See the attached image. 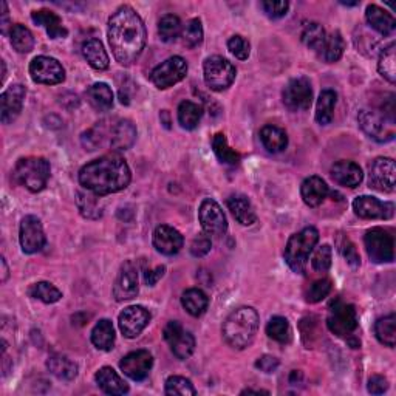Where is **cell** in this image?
<instances>
[{
    "mask_svg": "<svg viewBox=\"0 0 396 396\" xmlns=\"http://www.w3.org/2000/svg\"><path fill=\"white\" fill-rule=\"evenodd\" d=\"M109 44L121 65H132L141 56L146 45V27L132 6L118 8L109 19Z\"/></svg>",
    "mask_w": 396,
    "mask_h": 396,
    "instance_id": "cell-1",
    "label": "cell"
},
{
    "mask_svg": "<svg viewBox=\"0 0 396 396\" xmlns=\"http://www.w3.org/2000/svg\"><path fill=\"white\" fill-rule=\"evenodd\" d=\"M130 180L129 164L117 153L104 155L79 172V183L96 197L120 192L129 186Z\"/></svg>",
    "mask_w": 396,
    "mask_h": 396,
    "instance_id": "cell-2",
    "label": "cell"
},
{
    "mask_svg": "<svg viewBox=\"0 0 396 396\" xmlns=\"http://www.w3.org/2000/svg\"><path fill=\"white\" fill-rule=\"evenodd\" d=\"M259 330V315L251 307H240L234 310L223 324V337L229 346L243 350L254 341Z\"/></svg>",
    "mask_w": 396,
    "mask_h": 396,
    "instance_id": "cell-3",
    "label": "cell"
},
{
    "mask_svg": "<svg viewBox=\"0 0 396 396\" xmlns=\"http://www.w3.org/2000/svg\"><path fill=\"white\" fill-rule=\"evenodd\" d=\"M50 163L42 156H28L18 161L13 172L14 180L30 192H40L50 178Z\"/></svg>",
    "mask_w": 396,
    "mask_h": 396,
    "instance_id": "cell-4",
    "label": "cell"
},
{
    "mask_svg": "<svg viewBox=\"0 0 396 396\" xmlns=\"http://www.w3.org/2000/svg\"><path fill=\"white\" fill-rule=\"evenodd\" d=\"M319 240V233L316 228H305L299 233L291 235L290 240L285 248V260L294 272H302L307 268L308 257L311 251L315 250V246Z\"/></svg>",
    "mask_w": 396,
    "mask_h": 396,
    "instance_id": "cell-5",
    "label": "cell"
},
{
    "mask_svg": "<svg viewBox=\"0 0 396 396\" xmlns=\"http://www.w3.org/2000/svg\"><path fill=\"white\" fill-rule=\"evenodd\" d=\"M328 330L339 337L351 336L358 328V313L351 303L336 301L332 303L327 318Z\"/></svg>",
    "mask_w": 396,
    "mask_h": 396,
    "instance_id": "cell-6",
    "label": "cell"
},
{
    "mask_svg": "<svg viewBox=\"0 0 396 396\" xmlns=\"http://www.w3.org/2000/svg\"><path fill=\"white\" fill-rule=\"evenodd\" d=\"M204 81L214 92H223L231 87L235 79V69L228 59L221 56H211L204 61Z\"/></svg>",
    "mask_w": 396,
    "mask_h": 396,
    "instance_id": "cell-7",
    "label": "cell"
},
{
    "mask_svg": "<svg viewBox=\"0 0 396 396\" xmlns=\"http://www.w3.org/2000/svg\"><path fill=\"white\" fill-rule=\"evenodd\" d=\"M368 257L375 263H389L395 257V240L389 231L381 228L370 229L364 237Z\"/></svg>",
    "mask_w": 396,
    "mask_h": 396,
    "instance_id": "cell-8",
    "label": "cell"
},
{
    "mask_svg": "<svg viewBox=\"0 0 396 396\" xmlns=\"http://www.w3.org/2000/svg\"><path fill=\"white\" fill-rule=\"evenodd\" d=\"M187 74V62L181 56H172L151 73V81L160 90H166L183 81Z\"/></svg>",
    "mask_w": 396,
    "mask_h": 396,
    "instance_id": "cell-9",
    "label": "cell"
},
{
    "mask_svg": "<svg viewBox=\"0 0 396 396\" xmlns=\"http://www.w3.org/2000/svg\"><path fill=\"white\" fill-rule=\"evenodd\" d=\"M358 122L361 129L364 130L371 139H375V141H390L395 136V121L384 117L383 113H378L373 110H362L358 115Z\"/></svg>",
    "mask_w": 396,
    "mask_h": 396,
    "instance_id": "cell-10",
    "label": "cell"
},
{
    "mask_svg": "<svg viewBox=\"0 0 396 396\" xmlns=\"http://www.w3.org/2000/svg\"><path fill=\"white\" fill-rule=\"evenodd\" d=\"M30 74L31 79L37 82V84H47L54 86L61 84L65 79V70L59 61H56L54 57L48 56H37L30 64Z\"/></svg>",
    "mask_w": 396,
    "mask_h": 396,
    "instance_id": "cell-11",
    "label": "cell"
},
{
    "mask_svg": "<svg viewBox=\"0 0 396 396\" xmlns=\"http://www.w3.org/2000/svg\"><path fill=\"white\" fill-rule=\"evenodd\" d=\"M164 339L169 344L172 353L181 361H186L192 356L195 350V339L194 336L186 332V330L180 325V322L170 320L169 324L164 327Z\"/></svg>",
    "mask_w": 396,
    "mask_h": 396,
    "instance_id": "cell-12",
    "label": "cell"
},
{
    "mask_svg": "<svg viewBox=\"0 0 396 396\" xmlns=\"http://www.w3.org/2000/svg\"><path fill=\"white\" fill-rule=\"evenodd\" d=\"M198 219H200L202 228L208 235L220 237L226 233L228 229V220L225 212L220 208V204L212 200V198H206L200 204V211H198Z\"/></svg>",
    "mask_w": 396,
    "mask_h": 396,
    "instance_id": "cell-13",
    "label": "cell"
},
{
    "mask_svg": "<svg viewBox=\"0 0 396 396\" xmlns=\"http://www.w3.org/2000/svg\"><path fill=\"white\" fill-rule=\"evenodd\" d=\"M313 101L311 82L307 78H296L284 88V104L291 112L308 110Z\"/></svg>",
    "mask_w": 396,
    "mask_h": 396,
    "instance_id": "cell-14",
    "label": "cell"
},
{
    "mask_svg": "<svg viewBox=\"0 0 396 396\" xmlns=\"http://www.w3.org/2000/svg\"><path fill=\"white\" fill-rule=\"evenodd\" d=\"M370 186L381 192H393L396 186V166L392 158H376L370 164Z\"/></svg>",
    "mask_w": 396,
    "mask_h": 396,
    "instance_id": "cell-15",
    "label": "cell"
},
{
    "mask_svg": "<svg viewBox=\"0 0 396 396\" xmlns=\"http://www.w3.org/2000/svg\"><path fill=\"white\" fill-rule=\"evenodd\" d=\"M19 240L25 254L39 252L45 246L44 228L37 217L27 216L22 220Z\"/></svg>",
    "mask_w": 396,
    "mask_h": 396,
    "instance_id": "cell-16",
    "label": "cell"
},
{
    "mask_svg": "<svg viewBox=\"0 0 396 396\" xmlns=\"http://www.w3.org/2000/svg\"><path fill=\"white\" fill-rule=\"evenodd\" d=\"M353 211L361 219L367 220H389L393 217L395 206L384 203L375 197L361 195L353 202Z\"/></svg>",
    "mask_w": 396,
    "mask_h": 396,
    "instance_id": "cell-17",
    "label": "cell"
},
{
    "mask_svg": "<svg viewBox=\"0 0 396 396\" xmlns=\"http://www.w3.org/2000/svg\"><path fill=\"white\" fill-rule=\"evenodd\" d=\"M148 322H151V313L141 305H134V307L126 308L118 318L121 333L129 339H134V337L141 334L143 330L148 325Z\"/></svg>",
    "mask_w": 396,
    "mask_h": 396,
    "instance_id": "cell-18",
    "label": "cell"
},
{
    "mask_svg": "<svg viewBox=\"0 0 396 396\" xmlns=\"http://www.w3.org/2000/svg\"><path fill=\"white\" fill-rule=\"evenodd\" d=\"M138 286V267L134 262H126L120 269L117 282L113 285V296L118 302L130 301L136 297Z\"/></svg>",
    "mask_w": 396,
    "mask_h": 396,
    "instance_id": "cell-19",
    "label": "cell"
},
{
    "mask_svg": "<svg viewBox=\"0 0 396 396\" xmlns=\"http://www.w3.org/2000/svg\"><path fill=\"white\" fill-rule=\"evenodd\" d=\"M152 366L153 358L147 350L132 351L126 354L120 362V367L124 371V375L134 379V381H143V379H146Z\"/></svg>",
    "mask_w": 396,
    "mask_h": 396,
    "instance_id": "cell-20",
    "label": "cell"
},
{
    "mask_svg": "<svg viewBox=\"0 0 396 396\" xmlns=\"http://www.w3.org/2000/svg\"><path fill=\"white\" fill-rule=\"evenodd\" d=\"M25 95H27V90H25L22 84H13L0 96V105H2L0 120H2L4 124H11L19 117L23 107Z\"/></svg>",
    "mask_w": 396,
    "mask_h": 396,
    "instance_id": "cell-21",
    "label": "cell"
},
{
    "mask_svg": "<svg viewBox=\"0 0 396 396\" xmlns=\"http://www.w3.org/2000/svg\"><path fill=\"white\" fill-rule=\"evenodd\" d=\"M183 235L175 228L161 225L153 233V246L155 250L164 255H173L180 252L183 248Z\"/></svg>",
    "mask_w": 396,
    "mask_h": 396,
    "instance_id": "cell-22",
    "label": "cell"
},
{
    "mask_svg": "<svg viewBox=\"0 0 396 396\" xmlns=\"http://www.w3.org/2000/svg\"><path fill=\"white\" fill-rule=\"evenodd\" d=\"M332 177L337 185L346 187H358L362 183L364 173L359 168V164L353 161H337L332 168Z\"/></svg>",
    "mask_w": 396,
    "mask_h": 396,
    "instance_id": "cell-23",
    "label": "cell"
},
{
    "mask_svg": "<svg viewBox=\"0 0 396 396\" xmlns=\"http://www.w3.org/2000/svg\"><path fill=\"white\" fill-rule=\"evenodd\" d=\"M228 208L234 219L243 226H251L257 221V214L250 198L242 194H234L228 198Z\"/></svg>",
    "mask_w": 396,
    "mask_h": 396,
    "instance_id": "cell-24",
    "label": "cell"
},
{
    "mask_svg": "<svg viewBox=\"0 0 396 396\" xmlns=\"http://www.w3.org/2000/svg\"><path fill=\"white\" fill-rule=\"evenodd\" d=\"M301 194L305 204L310 206V208H318V206L324 203L327 195L330 194V189L320 177H308L302 183Z\"/></svg>",
    "mask_w": 396,
    "mask_h": 396,
    "instance_id": "cell-25",
    "label": "cell"
},
{
    "mask_svg": "<svg viewBox=\"0 0 396 396\" xmlns=\"http://www.w3.org/2000/svg\"><path fill=\"white\" fill-rule=\"evenodd\" d=\"M96 384L99 385L104 393L107 395H126L129 392V385L122 381L121 376L115 371L112 367H103L98 370V373L95 375Z\"/></svg>",
    "mask_w": 396,
    "mask_h": 396,
    "instance_id": "cell-26",
    "label": "cell"
},
{
    "mask_svg": "<svg viewBox=\"0 0 396 396\" xmlns=\"http://www.w3.org/2000/svg\"><path fill=\"white\" fill-rule=\"evenodd\" d=\"M366 19L368 25L375 31H378L379 35L389 36L396 28V21L390 13H387L383 10L381 6L378 5H368L366 10Z\"/></svg>",
    "mask_w": 396,
    "mask_h": 396,
    "instance_id": "cell-27",
    "label": "cell"
},
{
    "mask_svg": "<svg viewBox=\"0 0 396 396\" xmlns=\"http://www.w3.org/2000/svg\"><path fill=\"white\" fill-rule=\"evenodd\" d=\"M82 54H84L86 61L88 62V65L92 69H95L98 71L109 69L110 59H109V54H107L101 40H98V39L86 40V42L82 44Z\"/></svg>",
    "mask_w": 396,
    "mask_h": 396,
    "instance_id": "cell-28",
    "label": "cell"
},
{
    "mask_svg": "<svg viewBox=\"0 0 396 396\" xmlns=\"http://www.w3.org/2000/svg\"><path fill=\"white\" fill-rule=\"evenodd\" d=\"M31 19L35 21L40 27H44L50 39H59V37H67L69 31L62 25V21L59 16L53 11L48 10H39L31 14Z\"/></svg>",
    "mask_w": 396,
    "mask_h": 396,
    "instance_id": "cell-29",
    "label": "cell"
},
{
    "mask_svg": "<svg viewBox=\"0 0 396 396\" xmlns=\"http://www.w3.org/2000/svg\"><path fill=\"white\" fill-rule=\"evenodd\" d=\"M136 139V129L134 122L129 120H121L117 126L112 129L110 146L117 151H127L134 146Z\"/></svg>",
    "mask_w": 396,
    "mask_h": 396,
    "instance_id": "cell-30",
    "label": "cell"
},
{
    "mask_svg": "<svg viewBox=\"0 0 396 396\" xmlns=\"http://www.w3.org/2000/svg\"><path fill=\"white\" fill-rule=\"evenodd\" d=\"M87 99L90 105L98 112H107L113 107V92L104 82H96L87 90Z\"/></svg>",
    "mask_w": 396,
    "mask_h": 396,
    "instance_id": "cell-31",
    "label": "cell"
},
{
    "mask_svg": "<svg viewBox=\"0 0 396 396\" xmlns=\"http://www.w3.org/2000/svg\"><path fill=\"white\" fill-rule=\"evenodd\" d=\"M47 367L56 378L62 379V381H71L78 375L76 362H73L67 356H62V354L50 356L47 361Z\"/></svg>",
    "mask_w": 396,
    "mask_h": 396,
    "instance_id": "cell-32",
    "label": "cell"
},
{
    "mask_svg": "<svg viewBox=\"0 0 396 396\" xmlns=\"http://www.w3.org/2000/svg\"><path fill=\"white\" fill-rule=\"evenodd\" d=\"M115 328L109 319L99 320L92 332V342L98 350L110 351L115 345Z\"/></svg>",
    "mask_w": 396,
    "mask_h": 396,
    "instance_id": "cell-33",
    "label": "cell"
},
{
    "mask_svg": "<svg viewBox=\"0 0 396 396\" xmlns=\"http://www.w3.org/2000/svg\"><path fill=\"white\" fill-rule=\"evenodd\" d=\"M181 303H183V308L189 313V315L198 318L204 315V311L208 310L209 299L202 290L198 288H191L181 296Z\"/></svg>",
    "mask_w": 396,
    "mask_h": 396,
    "instance_id": "cell-34",
    "label": "cell"
},
{
    "mask_svg": "<svg viewBox=\"0 0 396 396\" xmlns=\"http://www.w3.org/2000/svg\"><path fill=\"white\" fill-rule=\"evenodd\" d=\"M260 139L262 144L271 153H279L286 148L288 146V136L285 130L279 129L276 126H265L260 130Z\"/></svg>",
    "mask_w": 396,
    "mask_h": 396,
    "instance_id": "cell-35",
    "label": "cell"
},
{
    "mask_svg": "<svg viewBox=\"0 0 396 396\" xmlns=\"http://www.w3.org/2000/svg\"><path fill=\"white\" fill-rule=\"evenodd\" d=\"M203 117L202 105L192 101H183L178 107V122L186 130H194Z\"/></svg>",
    "mask_w": 396,
    "mask_h": 396,
    "instance_id": "cell-36",
    "label": "cell"
},
{
    "mask_svg": "<svg viewBox=\"0 0 396 396\" xmlns=\"http://www.w3.org/2000/svg\"><path fill=\"white\" fill-rule=\"evenodd\" d=\"M345 50V42L339 31H334L332 35L327 36L325 44L322 47L319 56L328 64H334L342 57Z\"/></svg>",
    "mask_w": 396,
    "mask_h": 396,
    "instance_id": "cell-37",
    "label": "cell"
},
{
    "mask_svg": "<svg viewBox=\"0 0 396 396\" xmlns=\"http://www.w3.org/2000/svg\"><path fill=\"white\" fill-rule=\"evenodd\" d=\"M336 98L337 96L333 90H324V92L319 95L318 105H316V121L320 124V126H327V124L332 122Z\"/></svg>",
    "mask_w": 396,
    "mask_h": 396,
    "instance_id": "cell-38",
    "label": "cell"
},
{
    "mask_svg": "<svg viewBox=\"0 0 396 396\" xmlns=\"http://www.w3.org/2000/svg\"><path fill=\"white\" fill-rule=\"evenodd\" d=\"M267 334L271 337V339H274L276 342H280V344H290L293 339V330H291L290 322L280 316L272 318L268 322Z\"/></svg>",
    "mask_w": 396,
    "mask_h": 396,
    "instance_id": "cell-39",
    "label": "cell"
},
{
    "mask_svg": "<svg viewBox=\"0 0 396 396\" xmlns=\"http://www.w3.org/2000/svg\"><path fill=\"white\" fill-rule=\"evenodd\" d=\"M10 40H11V45L18 53H30L33 47H35V37H33L31 31L23 27V25L18 23L11 27L10 31Z\"/></svg>",
    "mask_w": 396,
    "mask_h": 396,
    "instance_id": "cell-40",
    "label": "cell"
},
{
    "mask_svg": "<svg viewBox=\"0 0 396 396\" xmlns=\"http://www.w3.org/2000/svg\"><path fill=\"white\" fill-rule=\"evenodd\" d=\"M375 333L378 341L393 349L396 344V318L395 315H389L385 318L378 319L375 324Z\"/></svg>",
    "mask_w": 396,
    "mask_h": 396,
    "instance_id": "cell-41",
    "label": "cell"
},
{
    "mask_svg": "<svg viewBox=\"0 0 396 396\" xmlns=\"http://www.w3.org/2000/svg\"><path fill=\"white\" fill-rule=\"evenodd\" d=\"M325 39H327V33L324 28H322V25L318 22H310L305 25L302 30L303 44L308 48L315 50L318 53H320L322 47H324Z\"/></svg>",
    "mask_w": 396,
    "mask_h": 396,
    "instance_id": "cell-42",
    "label": "cell"
},
{
    "mask_svg": "<svg viewBox=\"0 0 396 396\" xmlns=\"http://www.w3.org/2000/svg\"><path fill=\"white\" fill-rule=\"evenodd\" d=\"M212 148L221 163L231 164V166H235V164L240 163V158H242L240 153L229 147L228 139L223 134H217L212 138Z\"/></svg>",
    "mask_w": 396,
    "mask_h": 396,
    "instance_id": "cell-43",
    "label": "cell"
},
{
    "mask_svg": "<svg viewBox=\"0 0 396 396\" xmlns=\"http://www.w3.org/2000/svg\"><path fill=\"white\" fill-rule=\"evenodd\" d=\"M378 70L381 73V76L385 78L390 84L396 82V54H395V44L384 48V52L379 56Z\"/></svg>",
    "mask_w": 396,
    "mask_h": 396,
    "instance_id": "cell-44",
    "label": "cell"
},
{
    "mask_svg": "<svg viewBox=\"0 0 396 396\" xmlns=\"http://www.w3.org/2000/svg\"><path fill=\"white\" fill-rule=\"evenodd\" d=\"M28 296L33 299L42 301L44 303H54L61 301L62 293L50 282H37L28 288Z\"/></svg>",
    "mask_w": 396,
    "mask_h": 396,
    "instance_id": "cell-45",
    "label": "cell"
},
{
    "mask_svg": "<svg viewBox=\"0 0 396 396\" xmlns=\"http://www.w3.org/2000/svg\"><path fill=\"white\" fill-rule=\"evenodd\" d=\"M181 31H183V28H181V21L177 16H163L158 23V33L161 40H164V42H172V40H175L181 35Z\"/></svg>",
    "mask_w": 396,
    "mask_h": 396,
    "instance_id": "cell-46",
    "label": "cell"
},
{
    "mask_svg": "<svg viewBox=\"0 0 396 396\" xmlns=\"http://www.w3.org/2000/svg\"><path fill=\"white\" fill-rule=\"evenodd\" d=\"M76 197H78L76 203H78V208H79V212L82 214V217L90 219V220H98L103 216V208L99 206L95 197L84 194V192H78Z\"/></svg>",
    "mask_w": 396,
    "mask_h": 396,
    "instance_id": "cell-47",
    "label": "cell"
},
{
    "mask_svg": "<svg viewBox=\"0 0 396 396\" xmlns=\"http://www.w3.org/2000/svg\"><path fill=\"white\" fill-rule=\"evenodd\" d=\"M166 395H180V396H194L197 390L194 384L183 376H170L166 381Z\"/></svg>",
    "mask_w": 396,
    "mask_h": 396,
    "instance_id": "cell-48",
    "label": "cell"
},
{
    "mask_svg": "<svg viewBox=\"0 0 396 396\" xmlns=\"http://www.w3.org/2000/svg\"><path fill=\"white\" fill-rule=\"evenodd\" d=\"M181 36H183L185 45L189 48H194L197 45L202 44L203 40V25L200 19H191L186 27L181 31Z\"/></svg>",
    "mask_w": 396,
    "mask_h": 396,
    "instance_id": "cell-49",
    "label": "cell"
},
{
    "mask_svg": "<svg viewBox=\"0 0 396 396\" xmlns=\"http://www.w3.org/2000/svg\"><path fill=\"white\" fill-rule=\"evenodd\" d=\"M332 291V280L330 279H320L316 280L315 284H311L307 291V302L310 303H318Z\"/></svg>",
    "mask_w": 396,
    "mask_h": 396,
    "instance_id": "cell-50",
    "label": "cell"
},
{
    "mask_svg": "<svg viewBox=\"0 0 396 396\" xmlns=\"http://www.w3.org/2000/svg\"><path fill=\"white\" fill-rule=\"evenodd\" d=\"M332 257H333L332 248L328 245H322L320 248H318L315 255H313L311 265L316 271L325 272L330 269V267H332Z\"/></svg>",
    "mask_w": 396,
    "mask_h": 396,
    "instance_id": "cell-51",
    "label": "cell"
},
{
    "mask_svg": "<svg viewBox=\"0 0 396 396\" xmlns=\"http://www.w3.org/2000/svg\"><path fill=\"white\" fill-rule=\"evenodd\" d=\"M228 48H229V52L240 61L248 59V57H250V53H251L250 42H248L245 37L238 36V35L233 36L228 40Z\"/></svg>",
    "mask_w": 396,
    "mask_h": 396,
    "instance_id": "cell-52",
    "label": "cell"
},
{
    "mask_svg": "<svg viewBox=\"0 0 396 396\" xmlns=\"http://www.w3.org/2000/svg\"><path fill=\"white\" fill-rule=\"evenodd\" d=\"M260 6L263 8V11L271 19H280L284 18L286 14L288 8H290V4L285 2V0H279V2H272V0H265V2H262Z\"/></svg>",
    "mask_w": 396,
    "mask_h": 396,
    "instance_id": "cell-53",
    "label": "cell"
},
{
    "mask_svg": "<svg viewBox=\"0 0 396 396\" xmlns=\"http://www.w3.org/2000/svg\"><path fill=\"white\" fill-rule=\"evenodd\" d=\"M212 248V242H211V237L208 234H200L197 235L192 243H191V254L194 257H203V255L208 254Z\"/></svg>",
    "mask_w": 396,
    "mask_h": 396,
    "instance_id": "cell-54",
    "label": "cell"
},
{
    "mask_svg": "<svg viewBox=\"0 0 396 396\" xmlns=\"http://www.w3.org/2000/svg\"><path fill=\"white\" fill-rule=\"evenodd\" d=\"M341 252H342L344 259L346 260V263H349L350 267L358 268L361 265V257H359V254H358L356 246H354L349 240V238H344V242L341 243Z\"/></svg>",
    "mask_w": 396,
    "mask_h": 396,
    "instance_id": "cell-55",
    "label": "cell"
},
{
    "mask_svg": "<svg viewBox=\"0 0 396 396\" xmlns=\"http://www.w3.org/2000/svg\"><path fill=\"white\" fill-rule=\"evenodd\" d=\"M389 389V381L381 375H375L368 379V392L371 395H383Z\"/></svg>",
    "mask_w": 396,
    "mask_h": 396,
    "instance_id": "cell-56",
    "label": "cell"
},
{
    "mask_svg": "<svg viewBox=\"0 0 396 396\" xmlns=\"http://www.w3.org/2000/svg\"><path fill=\"white\" fill-rule=\"evenodd\" d=\"M279 359L274 356H269V354H265V356H262L255 362V367H257L263 373H272V371H276L279 367Z\"/></svg>",
    "mask_w": 396,
    "mask_h": 396,
    "instance_id": "cell-57",
    "label": "cell"
},
{
    "mask_svg": "<svg viewBox=\"0 0 396 396\" xmlns=\"http://www.w3.org/2000/svg\"><path fill=\"white\" fill-rule=\"evenodd\" d=\"M164 271H166V268H164V267H156L155 269H147L144 272V282L148 286L156 285V284H158V280L164 276Z\"/></svg>",
    "mask_w": 396,
    "mask_h": 396,
    "instance_id": "cell-58",
    "label": "cell"
},
{
    "mask_svg": "<svg viewBox=\"0 0 396 396\" xmlns=\"http://www.w3.org/2000/svg\"><path fill=\"white\" fill-rule=\"evenodd\" d=\"M0 265H2V282H5L6 277H8V265H6V260L2 257L0 260Z\"/></svg>",
    "mask_w": 396,
    "mask_h": 396,
    "instance_id": "cell-59",
    "label": "cell"
},
{
    "mask_svg": "<svg viewBox=\"0 0 396 396\" xmlns=\"http://www.w3.org/2000/svg\"><path fill=\"white\" fill-rule=\"evenodd\" d=\"M246 393H268V392H262V390H250V389L242 392V395H246Z\"/></svg>",
    "mask_w": 396,
    "mask_h": 396,
    "instance_id": "cell-60",
    "label": "cell"
}]
</instances>
